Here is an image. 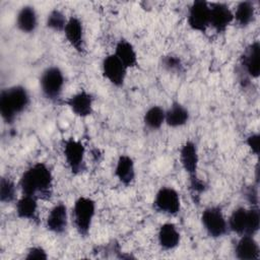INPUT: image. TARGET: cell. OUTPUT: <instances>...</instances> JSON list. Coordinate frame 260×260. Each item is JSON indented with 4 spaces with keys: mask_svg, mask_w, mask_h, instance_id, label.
Instances as JSON below:
<instances>
[{
    "mask_svg": "<svg viewBox=\"0 0 260 260\" xmlns=\"http://www.w3.org/2000/svg\"><path fill=\"white\" fill-rule=\"evenodd\" d=\"M188 26L197 32L204 34L210 27V4L204 0H195L187 12Z\"/></svg>",
    "mask_w": 260,
    "mask_h": 260,
    "instance_id": "obj_8",
    "label": "cell"
},
{
    "mask_svg": "<svg viewBox=\"0 0 260 260\" xmlns=\"http://www.w3.org/2000/svg\"><path fill=\"white\" fill-rule=\"evenodd\" d=\"M46 229L55 234L62 235L68 226V209L65 203L58 202L50 209L46 218Z\"/></svg>",
    "mask_w": 260,
    "mask_h": 260,
    "instance_id": "obj_15",
    "label": "cell"
},
{
    "mask_svg": "<svg viewBox=\"0 0 260 260\" xmlns=\"http://www.w3.org/2000/svg\"><path fill=\"white\" fill-rule=\"evenodd\" d=\"M179 160L188 178L198 175L199 152L197 144L193 140H186L180 147Z\"/></svg>",
    "mask_w": 260,
    "mask_h": 260,
    "instance_id": "obj_12",
    "label": "cell"
},
{
    "mask_svg": "<svg viewBox=\"0 0 260 260\" xmlns=\"http://www.w3.org/2000/svg\"><path fill=\"white\" fill-rule=\"evenodd\" d=\"M63 35L71 48H73L76 52L83 54L85 49L84 27L79 17L74 15L68 17Z\"/></svg>",
    "mask_w": 260,
    "mask_h": 260,
    "instance_id": "obj_13",
    "label": "cell"
},
{
    "mask_svg": "<svg viewBox=\"0 0 260 260\" xmlns=\"http://www.w3.org/2000/svg\"><path fill=\"white\" fill-rule=\"evenodd\" d=\"M114 55L124 64V66L129 70L137 67L138 65V55L135 47L126 39H120L114 49Z\"/></svg>",
    "mask_w": 260,
    "mask_h": 260,
    "instance_id": "obj_21",
    "label": "cell"
},
{
    "mask_svg": "<svg viewBox=\"0 0 260 260\" xmlns=\"http://www.w3.org/2000/svg\"><path fill=\"white\" fill-rule=\"evenodd\" d=\"M48 253L42 246H31L27 249L26 254L24 256L25 260H47L48 259Z\"/></svg>",
    "mask_w": 260,
    "mask_h": 260,
    "instance_id": "obj_31",
    "label": "cell"
},
{
    "mask_svg": "<svg viewBox=\"0 0 260 260\" xmlns=\"http://www.w3.org/2000/svg\"><path fill=\"white\" fill-rule=\"evenodd\" d=\"M258 185L255 186H251L248 187L245 191V196L246 199L248 200V202L251 204V206H258V191H257V187Z\"/></svg>",
    "mask_w": 260,
    "mask_h": 260,
    "instance_id": "obj_33",
    "label": "cell"
},
{
    "mask_svg": "<svg viewBox=\"0 0 260 260\" xmlns=\"http://www.w3.org/2000/svg\"><path fill=\"white\" fill-rule=\"evenodd\" d=\"M62 152L65 162L73 175L81 174L85 169V146L74 137L63 140Z\"/></svg>",
    "mask_w": 260,
    "mask_h": 260,
    "instance_id": "obj_5",
    "label": "cell"
},
{
    "mask_svg": "<svg viewBox=\"0 0 260 260\" xmlns=\"http://www.w3.org/2000/svg\"><path fill=\"white\" fill-rule=\"evenodd\" d=\"M245 143L253 154H255L256 156L259 155V152H260V135H259V133H257V132L250 133L246 137Z\"/></svg>",
    "mask_w": 260,
    "mask_h": 260,
    "instance_id": "obj_32",
    "label": "cell"
},
{
    "mask_svg": "<svg viewBox=\"0 0 260 260\" xmlns=\"http://www.w3.org/2000/svg\"><path fill=\"white\" fill-rule=\"evenodd\" d=\"M210 4V27L217 34H223L234 23L233 10L226 3L212 2Z\"/></svg>",
    "mask_w": 260,
    "mask_h": 260,
    "instance_id": "obj_11",
    "label": "cell"
},
{
    "mask_svg": "<svg viewBox=\"0 0 260 260\" xmlns=\"http://www.w3.org/2000/svg\"><path fill=\"white\" fill-rule=\"evenodd\" d=\"M39 199L35 196L22 194L15 202V214L27 221H39Z\"/></svg>",
    "mask_w": 260,
    "mask_h": 260,
    "instance_id": "obj_18",
    "label": "cell"
},
{
    "mask_svg": "<svg viewBox=\"0 0 260 260\" xmlns=\"http://www.w3.org/2000/svg\"><path fill=\"white\" fill-rule=\"evenodd\" d=\"M102 74L108 82L116 87H122L125 83L128 69L124 66V64L114 55L108 54L104 57L102 64Z\"/></svg>",
    "mask_w": 260,
    "mask_h": 260,
    "instance_id": "obj_9",
    "label": "cell"
},
{
    "mask_svg": "<svg viewBox=\"0 0 260 260\" xmlns=\"http://www.w3.org/2000/svg\"><path fill=\"white\" fill-rule=\"evenodd\" d=\"M247 216H248V208L239 206L235 208L228 220L229 231L237 234L238 236L245 235L247 228Z\"/></svg>",
    "mask_w": 260,
    "mask_h": 260,
    "instance_id": "obj_25",
    "label": "cell"
},
{
    "mask_svg": "<svg viewBox=\"0 0 260 260\" xmlns=\"http://www.w3.org/2000/svg\"><path fill=\"white\" fill-rule=\"evenodd\" d=\"M30 103L27 89L20 84L3 88L0 92V115L2 120L11 125L23 113Z\"/></svg>",
    "mask_w": 260,
    "mask_h": 260,
    "instance_id": "obj_2",
    "label": "cell"
},
{
    "mask_svg": "<svg viewBox=\"0 0 260 260\" xmlns=\"http://www.w3.org/2000/svg\"><path fill=\"white\" fill-rule=\"evenodd\" d=\"M93 95L85 90L80 89L64 100L63 104L69 108V110L79 118L89 117L93 113Z\"/></svg>",
    "mask_w": 260,
    "mask_h": 260,
    "instance_id": "obj_10",
    "label": "cell"
},
{
    "mask_svg": "<svg viewBox=\"0 0 260 260\" xmlns=\"http://www.w3.org/2000/svg\"><path fill=\"white\" fill-rule=\"evenodd\" d=\"M17 186L14 181L6 176H2L0 180V201L3 204L12 203L16 200Z\"/></svg>",
    "mask_w": 260,
    "mask_h": 260,
    "instance_id": "obj_26",
    "label": "cell"
},
{
    "mask_svg": "<svg viewBox=\"0 0 260 260\" xmlns=\"http://www.w3.org/2000/svg\"><path fill=\"white\" fill-rule=\"evenodd\" d=\"M189 190L193 197L199 198L202 193L206 190V184L203 180H201L198 175L190 177L189 179Z\"/></svg>",
    "mask_w": 260,
    "mask_h": 260,
    "instance_id": "obj_30",
    "label": "cell"
},
{
    "mask_svg": "<svg viewBox=\"0 0 260 260\" xmlns=\"http://www.w3.org/2000/svg\"><path fill=\"white\" fill-rule=\"evenodd\" d=\"M200 220L205 233L212 239H219L229 231L228 220L219 206L206 207L201 213Z\"/></svg>",
    "mask_w": 260,
    "mask_h": 260,
    "instance_id": "obj_6",
    "label": "cell"
},
{
    "mask_svg": "<svg viewBox=\"0 0 260 260\" xmlns=\"http://www.w3.org/2000/svg\"><path fill=\"white\" fill-rule=\"evenodd\" d=\"M240 61L243 70L249 77L257 79L260 76V44L258 41H254L246 47Z\"/></svg>",
    "mask_w": 260,
    "mask_h": 260,
    "instance_id": "obj_14",
    "label": "cell"
},
{
    "mask_svg": "<svg viewBox=\"0 0 260 260\" xmlns=\"http://www.w3.org/2000/svg\"><path fill=\"white\" fill-rule=\"evenodd\" d=\"M114 175L122 185L126 187L132 185L136 178L134 159L128 154H120L116 160Z\"/></svg>",
    "mask_w": 260,
    "mask_h": 260,
    "instance_id": "obj_17",
    "label": "cell"
},
{
    "mask_svg": "<svg viewBox=\"0 0 260 260\" xmlns=\"http://www.w3.org/2000/svg\"><path fill=\"white\" fill-rule=\"evenodd\" d=\"M181 243V234L173 222H165L157 231V244L164 251H172Z\"/></svg>",
    "mask_w": 260,
    "mask_h": 260,
    "instance_id": "obj_19",
    "label": "cell"
},
{
    "mask_svg": "<svg viewBox=\"0 0 260 260\" xmlns=\"http://www.w3.org/2000/svg\"><path fill=\"white\" fill-rule=\"evenodd\" d=\"M189 110L178 101H174L166 110L165 124L171 128L183 127L189 122Z\"/></svg>",
    "mask_w": 260,
    "mask_h": 260,
    "instance_id": "obj_22",
    "label": "cell"
},
{
    "mask_svg": "<svg viewBox=\"0 0 260 260\" xmlns=\"http://www.w3.org/2000/svg\"><path fill=\"white\" fill-rule=\"evenodd\" d=\"M96 203L88 196H79L73 203L72 222L80 237H87L90 233L95 216Z\"/></svg>",
    "mask_w": 260,
    "mask_h": 260,
    "instance_id": "obj_3",
    "label": "cell"
},
{
    "mask_svg": "<svg viewBox=\"0 0 260 260\" xmlns=\"http://www.w3.org/2000/svg\"><path fill=\"white\" fill-rule=\"evenodd\" d=\"M68 17L60 10V9H52L47 17H46V27L55 31V32H63L65 25L67 23Z\"/></svg>",
    "mask_w": 260,
    "mask_h": 260,
    "instance_id": "obj_27",
    "label": "cell"
},
{
    "mask_svg": "<svg viewBox=\"0 0 260 260\" xmlns=\"http://www.w3.org/2000/svg\"><path fill=\"white\" fill-rule=\"evenodd\" d=\"M161 67L170 73H181L184 71L181 58L174 54H168L161 57Z\"/></svg>",
    "mask_w": 260,
    "mask_h": 260,
    "instance_id": "obj_29",
    "label": "cell"
},
{
    "mask_svg": "<svg viewBox=\"0 0 260 260\" xmlns=\"http://www.w3.org/2000/svg\"><path fill=\"white\" fill-rule=\"evenodd\" d=\"M235 245V257L239 260H258L260 258V247L255 236L242 235Z\"/></svg>",
    "mask_w": 260,
    "mask_h": 260,
    "instance_id": "obj_16",
    "label": "cell"
},
{
    "mask_svg": "<svg viewBox=\"0 0 260 260\" xmlns=\"http://www.w3.org/2000/svg\"><path fill=\"white\" fill-rule=\"evenodd\" d=\"M39 83L44 98L51 102H57L63 92L65 76L60 67L49 66L42 72Z\"/></svg>",
    "mask_w": 260,
    "mask_h": 260,
    "instance_id": "obj_4",
    "label": "cell"
},
{
    "mask_svg": "<svg viewBox=\"0 0 260 260\" xmlns=\"http://www.w3.org/2000/svg\"><path fill=\"white\" fill-rule=\"evenodd\" d=\"M255 5L252 1H241L233 10L234 22L240 27L249 26L255 19Z\"/></svg>",
    "mask_w": 260,
    "mask_h": 260,
    "instance_id": "obj_23",
    "label": "cell"
},
{
    "mask_svg": "<svg viewBox=\"0 0 260 260\" xmlns=\"http://www.w3.org/2000/svg\"><path fill=\"white\" fill-rule=\"evenodd\" d=\"M38 23V13L34 6L24 5L18 10L15 18V25L19 31L26 35L32 34L36 31Z\"/></svg>",
    "mask_w": 260,
    "mask_h": 260,
    "instance_id": "obj_20",
    "label": "cell"
},
{
    "mask_svg": "<svg viewBox=\"0 0 260 260\" xmlns=\"http://www.w3.org/2000/svg\"><path fill=\"white\" fill-rule=\"evenodd\" d=\"M165 122L166 110L158 105H153L149 107L143 115V124L145 128L150 131L159 130Z\"/></svg>",
    "mask_w": 260,
    "mask_h": 260,
    "instance_id": "obj_24",
    "label": "cell"
},
{
    "mask_svg": "<svg viewBox=\"0 0 260 260\" xmlns=\"http://www.w3.org/2000/svg\"><path fill=\"white\" fill-rule=\"evenodd\" d=\"M153 209L161 214L177 215L181 210V197L179 192L170 186L160 187L153 198Z\"/></svg>",
    "mask_w": 260,
    "mask_h": 260,
    "instance_id": "obj_7",
    "label": "cell"
},
{
    "mask_svg": "<svg viewBox=\"0 0 260 260\" xmlns=\"http://www.w3.org/2000/svg\"><path fill=\"white\" fill-rule=\"evenodd\" d=\"M260 228V211L258 206H251L248 208L247 228L245 235L256 236Z\"/></svg>",
    "mask_w": 260,
    "mask_h": 260,
    "instance_id": "obj_28",
    "label": "cell"
},
{
    "mask_svg": "<svg viewBox=\"0 0 260 260\" xmlns=\"http://www.w3.org/2000/svg\"><path fill=\"white\" fill-rule=\"evenodd\" d=\"M54 186V176L50 167L38 161L28 167L20 176L18 187L21 194L37 197L39 200L51 198Z\"/></svg>",
    "mask_w": 260,
    "mask_h": 260,
    "instance_id": "obj_1",
    "label": "cell"
}]
</instances>
